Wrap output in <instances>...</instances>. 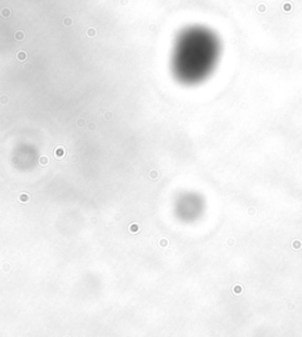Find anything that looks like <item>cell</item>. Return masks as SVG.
<instances>
[{
    "mask_svg": "<svg viewBox=\"0 0 302 337\" xmlns=\"http://www.w3.org/2000/svg\"><path fill=\"white\" fill-rule=\"evenodd\" d=\"M215 52V42L207 31L191 29L183 33L176 49V71L182 78L193 80L204 73Z\"/></svg>",
    "mask_w": 302,
    "mask_h": 337,
    "instance_id": "cell-1",
    "label": "cell"
}]
</instances>
